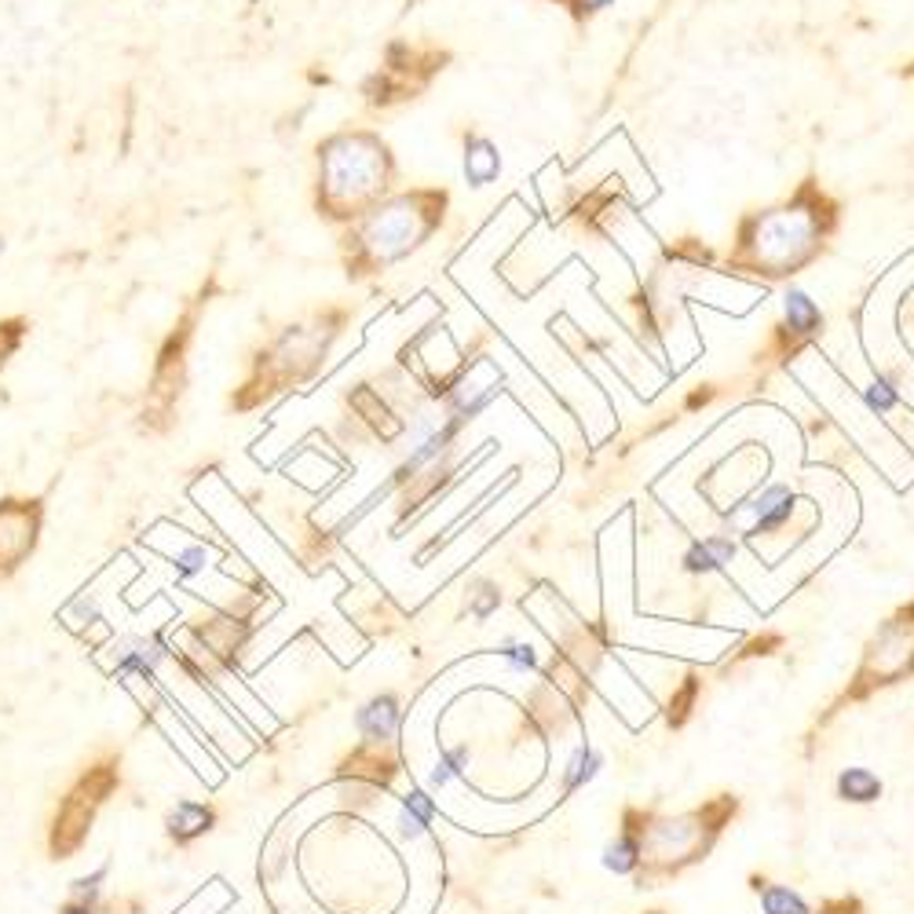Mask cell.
I'll use <instances>...</instances> for the list:
<instances>
[{
    "instance_id": "cell-20",
    "label": "cell",
    "mask_w": 914,
    "mask_h": 914,
    "mask_svg": "<svg viewBox=\"0 0 914 914\" xmlns=\"http://www.w3.org/2000/svg\"><path fill=\"white\" fill-rule=\"evenodd\" d=\"M761 907L765 914H812L801 893H793L787 885H765L761 889Z\"/></svg>"
},
{
    "instance_id": "cell-13",
    "label": "cell",
    "mask_w": 914,
    "mask_h": 914,
    "mask_svg": "<svg viewBox=\"0 0 914 914\" xmlns=\"http://www.w3.org/2000/svg\"><path fill=\"white\" fill-rule=\"evenodd\" d=\"M359 728L374 742H388L399 731V706H395L392 695H381L366 709H359Z\"/></svg>"
},
{
    "instance_id": "cell-6",
    "label": "cell",
    "mask_w": 914,
    "mask_h": 914,
    "mask_svg": "<svg viewBox=\"0 0 914 914\" xmlns=\"http://www.w3.org/2000/svg\"><path fill=\"white\" fill-rule=\"evenodd\" d=\"M44 505L38 498H8L0 501V579L22 568L41 538Z\"/></svg>"
},
{
    "instance_id": "cell-30",
    "label": "cell",
    "mask_w": 914,
    "mask_h": 914,
    "mask_svg": "<svg viewBox=\"0 0 914 914\" xmlns=\"http://www.w3.org/2000/svg\"><path fill=\"white\" fill-rule=\"evenodd\" d=\"M66 914H89V907H70Z\"/></svg>"
},
{
    "instance_id": "cell-29",
    "label": "cell",
    "mask_w": 914,
    "mask_h": 914,
    "mask_svg": "<svg viewBox=\"0 0 914 914\" xmlns=\"http://www.w3.org/2000/svg\"><path fill=\"white\" fill-rule=\"evenodd\" d=\"M579 4H582L585 11H604V8L615 4V0H579Z\"/></svg>"
},
{
    "instance_id": "cell-15",
    "label": "cell",
    "mask_w": 914,
    "mask_h": 914,
    "mask_svg": "<svg viewBox=\"0 0 914 914\" xmlns=\"http://www.w3.org/2000/svg\"><path fill=\"white\" fill-rule=\"evenodd\" d=\"M783 315H787V326L801 336H809L823 326V315H820V308H816V300L804 290H798V285L787 290V297H783Z\"/></svg>"
},
{
    "instance_id": "cell-27",
    "label": "cell",
    "mask_w": 914,
    "mask_h": 914,
    "mask_svg": "<svg viewBox=\"0 0 914 914\" xmlns=\"http://www.w3.org/2000/svg\"><path fill=\"white\" fill-rule=\"evenodd\" d=\"M403 812L411 816V820H417L420 827H428L432 816H436V804H432V798L425 790H414V793H406L403 798Z\"/></svg>"
},
{
    "instance_id": "cell-16",
    "label": "cell",
    "mask_w": 914,
    "mask_h": 914,
    "mask_svg": "<svg viewBox=\"0 0 914 914\" xmlns=\"http://www.w3.org/2000/svg\"><path fill=\"white\" fill-rule=\"evenodd\" d=\"M838 793L845 801H856V804H868V801H877L882 798V779L868 768H845V772L838 776Z\"/></svg>"
},
{
    "instance_id": "cell-8",
    "label": "cell",
    "mask_w": 914,
    "mask_h": 914,
    "mask_svg": "<svg viewBox=\"0 0 914 914\" xmlns=\"http://www.w3.org/2000/svg\"><path fill=\"white\" fill-rule=\"evenodd\" d=\"M911 666H914V619L900 615L874 636L863 673H868V677H877L874 684H889Z\"/></svg>"
},
{
    "instance_id": "cell-11",
    "label": "cell",
    "mask_w": 914,
    "mask_h": 914,
    "mask_svg": "<svg viewBox=\"0 0 914 914\" xmlns=\"http://www.w3.org/2000/svg\"><path fill=\"white\" fill-rule=\"evenodd\" d=\"M747 509L754 516L750 534H772L793 516V490L787 484H772V487L757 490V495L747 501Z\"/></svg>"
},
{
    "instance_id": "cell-18",
    "label": "cell",
    "mask_w": 914,
    "mask_h": 914,
    "mask_svg": "<svg viewBox=\"0 0 914 914\" xmlns=\"http://www.w3.org/2000/svg\"><path fill=\"white\" fill-rule=\"evenodd\" d=\"M600 768H604V757H600L593 747H589V742H582L579 750L571 754V761H568V768H563V790H579V787H585L589 779H593Z\"/></svg>"
},
{
    "instance_id": "cell-31",
    "label": "cell",
    "mask_w": 914,
    "mask_h": 914,
    "mask_svg": "<svg viewBox=\"0 0 914 914\" xmlns=\"http://www.w3.org/2000/svg\"><path fill=\"white\" fill-rule=\"evenodd\" d=\"M4 249H8V242H4V235H0V257H4Z\"/></svg>"
},
{
    "instance_id": "cell-4",
    "label": "cell",
    "mask_w": 914,
    "mask_h": 914,
    "mask_svg": "<svg viewBox=\"0 0 914 914\" xmlns=\"http://www.w3.org/2000/svg\"><path fill=\"white\" fill-rule=\"evenodd\" d=\"M201 304H209L206 290L190 300V308L184 311V319H179L176 333L168 336V341L162 344V352H158V363H154V384H150L147 406H143V420H147L150 428H168V420H173V414H176L179 395H184L187 347H190V341H195V322H198Z\"/></svg>"
},
{
    "instance_id": "cell-17",
    "label": "cell",
    "mask_w": 914,
    "mask_h": 914,
    "mask_svg": "<svg viewBox=\"0 0 914 914\" xmlns=\"http://www.w3.org/2000/svg\"><path fill=\"white\" fill-rule=\"evenodd\" d=\"M699 831H703V827H692V820H677V823L655 827V831L647 834V841H652L655 852H663V856H669V852H684V849H688Z\"/></svg>"
},
{
    "instance_id": "cell-10",
    "label": "cell",
    "mask_w": 914,
    "mask_h": 914,
    "mask_svg": "<svg viewBox=\"0 0 914 914\" xmlns=\"http://www.w3.org/2000/svg\"><path fill=\"white\" fill-rule=\"evenodd\" d=\"M454 432H457L454 417H447V420L417 417L414 432H411V450H406V472H420V468H428L432 461H439L450 447Z\"/></svg>"
},
{
    "instance_id": "cell-3",
    "label": "cell",
    "mask_w": 914,
    "mask_h": 914,
    "mask_svg": "<svg viewBox=\"0 0 914 914\" xmlns=\"http://www.w3.org/2000/svg\"><path fill=\"white\" fill-rule=\"evenodd\" d=\"M425 235H428L425 209L411 198H399V201H388V206H381L366 216L355 235V249L370 268H381V263L406 257Z\"/></svg>"
},
{
    "instance_id": "cell-25",
    "label": "cell",
    "mask_w": 914,
    "mask_h": 914,
    "mask_svg": "<svg viewBox=\"0 0 914 914\" xmlns=\"http://www.w3.org/2000/svg\"><path fill=\"white\" fill-rule=\"evenodd\" d=\"M498 655L505 658V663H509L512 669H534L538 666V655H534V647L531 644H520V641H505L501 647H498Z\"/></svg>"
},
{
    "instance_id": "cell-19",
    "label": "cell",
    "mask_w": 914,
    "mask_h": 914,
    "mask_svg": "<svg viewBox=\"0 0 914 914\" xmlns=\"http://www.w3.org/2000/svg\"><path fill=\"white\" fill-rule=\"evenodd\" d=\"M641 852H644L641 849V838L625 831V834H619L604 849V868L615 871V874H630V871H636V863H641Z\"/></svg>"
},
{
    "instance_id": "cell-24",
    "label": "cell",
    "mask_w": 914,
    "mask_h": 914,
    "mask_svg": "<svg viewBox=\"0 0 914 914\" xmlns=\"http://www.w3.org/2000/svg\"><path fill=\"white\" fill-rule=\"evenodd\" d=\"M863 403H868L874 414H889V411H896L900 392L893 388V381L877 377V381H871V384H868V388H863Z\"/></svg>"
},
{
    "instance_id": "cell-7",
    "label": "cell",
    "mask_w": 914,
    "mask_h": 914,
    "mask_svg": "<svg viewBox=\"0 0 914 914\" xmlns=\"http://www.w3.org/2000/svg\"><path fill=\"white\" fill-rule=\"evenodd\" d=\"M812 216L804 212H776L768 216L761 224V235H757V242H761V260H768L772 268H787V263H798L804 252L812 246Z\"/></svg>"
},
{
    "instance_id": "cell-26",
    "label": "cell",
    "mask_w": 914,
    "mask_h": 914,
    "mask_svg": "<svg viewBox=\"0 0 914 914\" xmlns=\"http://www.w3.org/2000/svg\"><path fill=\"white\" fill-rule=\"evenodd\" d=\"M498 604H501L498 589L495 585H479V593L472 596V604H468V615H472L476 622H487L498 611Z\"/></svg>"
},
{
    "instance_id": "cell-9",
    "label": "cell",
    "mask_w": 914,
    "mask_h": 914,
    "mask_svg": "<svg viewBox=\"0 0 914 914\" xmlns=\"http://www.w3.org/2000/svg\"><path fill=\"white\" fill-rule=\"evenodd\" d=\"M495 395H498V377H495V370H490L487 363H479L472 374L461 377L450 388V417L461 425V420H472L487 411L490 403H495Z\"/></svg>"
},
{
    "instance_id": "cell-5",
    "label": "cell",
    "mask_w": 914,
    "mask_h": 914,
    "mask_svg": "<svg viewBox=\"0 0 914 914\" xmlns=\"http://www.w3.org/2000/svg\"><path fill=\"white\" fill-rule=\"evenodd\" d=\"M114 787H117V761H103V765L89 768V772L81 776V783L66 793V801L59 804V816H55V827H52L55 860H66L70 852L81 849V841L89 838L95 809L111 798Z\"/></svg>"
},
{
    "instance_id": "cell-23",
    "label": "cell",
    "mask_w": 914,
    "mask_h": 914,
    "mask_svg": "<svg viewBox=\"0 0 914 914\" xmlns=\"http://www.w3.org/2000/svg\"><path fill=\"white\" fill-rule=\"evenodd\" d=\"M201 831H209V812L198 809V804H184V809H179V816H173V834L179 841L195 838Z\"/></svg>"
},
{
    "instance_id": "cell-2",
    "label": "cell",
    "mask_w": 914,
    "mask_h": 914,
    "mask_svg": "<svg viewBox=\"0 0 914 914\" xmlns=\"http://www.w3.org/2000/svg\"><path fill=\"white\" fill-rule=\"evenodd\" d=\"M322 352L319 333L308 326H290L279 333L268 347H260L257 359H252V370L246 384L231 395L235 411H252V406L268 403L271 395L285 392L290 384L304 381L311 370H315V359Z\"/></svg>"
},
{
    "instance_id": "cell-28",
    "label": "cell",
    "mask_w": 914,
    "mask_h": 914,
    "mask_svg": "<svg viewBox=\"0 0 914 914\" xmlns=\"http://www.w3.org/2000/svg\"><path fill=\"white\" fill-rule=\"evenodd\" d=\"M695 692H699V684L688 681V688H684V692L677 695V699H673V706H677V720H681L684 714H688V706H692V699H695ZM673 706H669V709H673Z\"/></svg>"
},
{
    "instance_id": "cell-14",
    "label": "cell",
    "mask_w": 914,
    "mask_h": 914,
    "mask_svg": "<svg viewBox=\"0 0 914 914\" xmlns=\"http://www.w3.org/2000/svg\"><path fill=\"white\" fill-rule=\"evenodd\" d=\"M501 173V158H498V150H495V143L490 139H468V147H465V176H468V184L472 187H484L490 184Z\"/></svg>"
},
{
    "instance_id": "cell-21",
    "label": "cell",
    "mask_w": 914,
    "mask_h": 914,
    "mask_svg": "<svg viewBox=\"0 0 914 914\" xmlns=\"http://www.w3.org/2000/svg\"><path fill=\"white\" fill-rule=\"evenodd\" d=\"M27 330H30V322L15 315V319H0V374H4V366L15 359V352L22 347V341H27Z\"/></svg>"
},
{
    "instance_id": "cell-1",
    "label": "cell",
    "mask_w": 914,
    "mask_h": 914,
    "mask_svg": "<svg viewBox=\"0 0 914 914\" xmlns=\"http://www.w3.org/2000/svg\"><path fill=\"white\" fill-rule=\"evenodd\" d=\"M388 179V150L374 136L352 132L319 147V201L330 216H359Z\"/></svg>"
},
{
    "instance_id": "cell-22",
    "label": "cell",
    "mask_w": 914,
    "mask_h": 914,
    "mask_svg": "<svg viewBox=\"0 0 914 914\" xmlns=\"http://www.w3.org/2000/svg\"><path fill=\"white\" fill-rule=\"evenodd\" d=\"M465 768H468V747H450V750H443L439 765L432 768L428 783L432 787H447L454 776H465Z\"/></svg>"
},
{
    "instance_id": "cell-12",
    "label": "cell",
    "mask_w": 914,
    "mask_h": 914,
    "mask_svg": "<svg viewBox=\"0 0 914 914\" xmlns=\"http://www.w3.org/2000/svg\"><path fill=\"white\" fill-rule=\"evenodd\" d=\"M731 557H736V541L725 538V534H709L703 541H695V546L684 552V571H692V574L720 571L725 563H731Z\"/></svg>"
}]
</instances>
